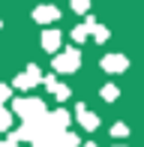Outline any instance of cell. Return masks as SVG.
Instances as JSON below:
<instances>
[{
  "label": "cell",
  "instance_id": "e0dca14e",
  "mask_svg": "<svg viewBox=\"0 0 144 147\" xmlns=\"http://www.w3.org/2000/svg\"><path fill=\"white\" fill-rule=\"evenodd\" d=\"M84 147H96V144H93V141H87V144H84Z\"/></svg>",
  "mask_w": 144,
  "mask_h": 147
},
{
  "label": "cell",
  "instance_id": "ac0fdd59",
  "mask_svg": "<svg viewBox=\"0 0 144 147\" xmlns=\"http://www.w3.org/2000/svg\"><path fill=\"white\" fill-rule=\"evenodd\" d=\"M0 27H3V21H0Z\"/></svg>",
  "mask_w": 144,
  "mask_h": 147
},
{
  "label": "cell",
  "instance_id": "52a82bcc",
  "mask_svg": "<svg viewBox=\"0 0 144 147\" xmlns=\"http://www.w3.org/2000/svg\"><path fill=\"white\" fill-rule=\"evenodd\" d=\"M87 30H90V36H93L96 42H108V27L99 24L96 18H87Z\"/></svg>",
  "mask_w": 144,
  "mask_h": 147
},
{
  "label": "cell",
  "instance_id": "8992f818",
  "mask_svg": "<svg viewBox=\"0 0 144 147\" xmlns=\"http://www.w3.org/2000/svg\"><path fill=\"white\" fill-rule=\"evenodd\" d=\"M75 114H78V120H81V126H84V129H96V126H99V117H96V114H90L84 102H78V105H75Z\"/></svg>",
  "mask_w": 144,
  "mask_h": 147
},
{
  "label": "cell",
  "instance_id": "7a4b0ae2",
  "mask_svg": "<svg viewBox=\"0 0 144 147\" xmlns=\"http://www.w3.org/2000/svg\"><path fill=\"white\" fill-rule=\"evenodd\" d=\"M12 108H15L18 117H24V123H27V120L45 117V102H42V99H15Z\"/></svg>",
  "mask_w": 144,
  "mask_h": 147
},
{
  "label": "cell",
  "instance_id": "ba28073f",
  "mask_svg": "<svg viewBox=\"0 0 144 147\" xmlns=\"http://www.w3.org/2000/svg\"><path fill=\"white\" fill-rule=\"evenodd\" d=\"M60 30H45L42 33V48L45 51H57V48H60Z\"/></svg>",
  "mask_w": 144,
  "mask_h": 147
},
{
  "label": "cell",
  "instance_id": "d6986e66",
  "mask_svg": "<svg viewBox=\"0 0 144 147\" xmlns=\"http://www.w3.org/2000/svg\"><path fill=\"white\" fill-rule=\"evenodd\" d=\"M117 147H120V144H117Z\"/></svg>",
  "mask_w": 144,
  "mask_h": 147
},
{
  "label": "cell",
  "instance_id": "277c9868",
  "mask_svg": "<svg viewBox=\"0 0 144 147\" xmlns=\"http://www.w3.org/2000/svg\"><path fill=\"white\" fill-rule=\"evenodd\" d=\"M129 60L123 54H105L102 57V72H111V75H117V72H126Z\"/></svg>",
  "mask_w": 144,
  "mask_h": 147
},
{
  "label": "cell",
  "instance_id": "7c38bea8",
  "mask_svg": "<svg viewBox=\"0 0 144 147\" xmlns=\"http://www.w3.org/2000/svg\"><path fill=\"white\" fill-rule=\"evenodd\" d=\"M51 93H54V99H60V102H66V99H69V87H66V84H57Z\"/></svg>",
  "mask_w": 144,
  "mask_h": 147
},
{
  "label": "cell",
  "instance_id": "9a60e30c",
  "mask_svg": "<svg viewBox=\"0 0 144 147\" xmlns=\"http://www.w3.org/2000/svg\"><path fill=\"white\" fill-rule=\"evenodd\" d=\"M42 84H45V90H54V87H57V78H54V75H45Z\"/></svg>",
  "mask_w": 144,
  "mask_h": 147
},
{
  "label": "cell",
  "instance_id": "5bb4252c",
  "mask_svg": "<svg viewBox=\"0 0 144 147\" xmlns=\"http://www.w3.org/2000/svg\"><path fill=\"white\" fill-rule=\"evenodd\" d=\"M9 96H12V87H9V84H0V105H3Z\"/></svg>",
  "mask_w": 144,
  "mask_h": 147
},
{
  "label": "cell",
  "instance_id": "5b68a950",
  "mask_svg": "<svg viewBox=\"0 0 144 147\" xmlns=\"http://www.w3.org/2000/svg\"><path fill=\"white\" fill-rule=\"evenodd\" d=\"M33 18H36L39 24L57 21V18H60V9H57V6H36V9H33Z\"/></svg>",
  "mask_w": 144,
  "mask_h": 147
},
{
  "label": "cell",
  "instance_id": "6da1fadb",
  "mask_svg": "<svg viewBox=\"0 0 144 147\" xmlns=\"http://www.w3.org/2000/svg\"><path fill=\"white\" fill-rule=\"evenodd\" d=\"M54 72H60V75H69V72H75L78 66H81V51L78 48H66L60 51V54H54Z\"/></svg>",
  "mask_w": 144,
  "mask_h": 147
},
{
  "label": "cell",
  "instance_id": "4fadbf2b",
  "mask_svg": "<svg viewBox=\"0 0 144 147\" xmlns=\"http://www.w3.org/2000/svg\"><path fill=\"white\" fill-rule=\"evenodd\" d=\"M111 135H117V138H126V135H129V129H126L123 123H114V129H111Z\"/></svg>",
  "mask_w": 144,
  "mask_h": 147
},
{
  "label": "cell",
  "instance_id": "2e32d148",
  "mask_svg": "<svg viewBox=\"0 0 144 147\" xmlns=\"http://www.w3.org/2000/svg\"><path fill=\"white\" fill-rule=\"evenodd\" d=\"M72 9L75 12H87V3H84V0H72Z\"/></svg>",
  "mask_w": 144,
  "mask_h": 147
},
{
  "label": "cell",
  "instance_id": "3957f363",
  "mask_svg": "<svg viewBox=\"0 0 144 147\" xmlns=\"http://www.w3.org/2000/svg\"><path fill=\"white\" fill-rule=\"evenodd\" d=\"M36 84H42V69H39V66H27V69L15 78V87H21V90H30V87H36Z\"/></svg>",
  "mask_w": 144,
  "mask_h": 147
},
{
  "label": "cell",
  "instance_id": "9c48e42d",
  "mask_svg": "<svg viewBox=\"0 0 144 147\" xmlns=\"http://www.w3.org/2000/svg\"><path fill=\"white\" fill-rule=\"evenodd\" d=\"M87 36H90V30H87V21H84V24H78V27H72V42H84Z\"/></svg>",
  "mask_w": 144,
  "mask_h": 147
},
{
  "label": "cell",
  "instance_id": "30bf717a",
  "mask_svg": "<svg viewBox=\"0 0 144 147\" xmlns=\"http://www.w3.org/2000/svg\"><path fill=\"white\" fill-rule=\"evenodd\" d=\"M99 93H102V99H105V102H114V99L120 96V90H117L114 84H105V87H102Z\"/></svg>",
  "mask_w": 144,
  "mask_h": 147
},
{
  "label": "cell",
  "instance_id": "8fae6325",
  "mask_svg": "<svg viewBox=\"0 0 144 147\" xmlns=\"http://www.w3.org/2000/svg\"><path fill=\"white\" fill-rule=\"evenodd\" d=\"M6 129H12V114L6 108H0V132H6Z\"/></svg>",
  "mask_w": 144,
  "mask_h": 147
}]
</instances>
